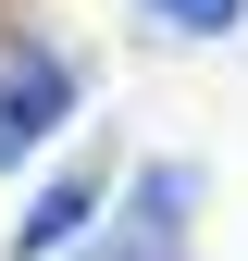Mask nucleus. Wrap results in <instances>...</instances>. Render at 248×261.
<instances>
[{
    "label": "nucleus",
    "instance_id": "nucleus-4",
    "mask_svg": "<svg viewBox=\"0 0 248 261\" xmlns=\"http://www.w3.org/2000/svg\"><path fill=\"white\" fill-rule=\"evenodd\" d=\"M137 25L174 38V50H224L236 25H248V0H137Z\"/></svg>",
    "mask_w": 248,
    "mask_h": 261
},
{
    "label": "nucleus",
    "instance_id": "nucleus-3",
    "mask_svg": "<svg viewBox=\"0 0 248 261\" xmlns=\"http://www.w3.org/2000/svg\"><path fill=\"white\" fill-rule=\"evenodd\" d=\"M100 199H112V162H75V174H50L38 199L13 212V237H0V261H62L87 237V224H100Z\"/></svg>",
    "mask_w": 248,
    "mask_h": 261
},
{
    "label": "nucleus",
    "instance_id": "nucleus-1",
    "mask_svg": "<svg viewBox=\"0 0 248 261\" xmlns=\"http://www.w3.org/2000/svg\"><path fill=\"white\" fill-rule=\"evenodd\" d=\"M199 212H211V162L149 149L137 174L100 199V224H87L62 261H199Z\"/></svg>",
    "mask_w": 248,
    "mask_h": 261
},
{
    "label": "nucleus",
    "instance_id": "nucleus-2",
    "mask_svg": "<svg viewBox=\"0 0 248 261\" xmlns=\"http://www.w3.org/2000/svg\"><path fill=\"white\" fill-rule=\"evenodd\" d=\"M75 112H87V62L50 25H0V174H25Z\"/></svg>",
    "mask_w": 248,
    "mask_h": 261
}]
</instances>
